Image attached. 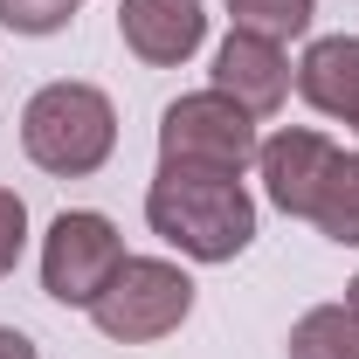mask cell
I'll return each mask as SVG.
<instances>
[{
	"label": "cell",
	"mask_w": 359,
	"mask_h": 359,
	"mask_svg": "<svg viewBox=\"0 0 359 359\" xmlns=\"http://www.w3.org/2000/svg\"><path fill=\"white\" fill-rule=\"evenodd\" d=\"M145 222H152V235H166L194 263H235L249 249V235H256V201L228 173L159 166V180L145 187Z\"/></svg>",
	"instance_id": "cell-1"
},
{
	"label": "cell",
	"mask_w": 359,
	"mask_h": 359,
	"mask_svg": "<svg viewBox=\"0 0 359 359\" xmlns=\"http://www.w3.org/2000/svg\"><path fill=\"white\" fill-rule=\"evenodd\" d=\"M21 249H28V208L14 187H0V276L21 263Z\"/></svg>",
	"instance_id": "cell-14"
},
{
	"label": "cell",
	"mask_w": 359,
	"mask_h": 359,
	"mask_svg": "<svg viewBox=\"0 0 359 359\" xmlns=\"http://www.w3.org/2000/svg\"><path fill=\"white\" fill-rule=\"evenodd\" d=\"M194 311V276L180 263H159V256H125L118 276L97 290V332L104 339H118V346H152V339H166L180 332V318Z\"/></svg>",
	"instance_id": "cell-4"
},
{
	"label": "cell",
	"mask_w": 359,
	"mask_h": 359,
	"mask_svg": "<svg viewBox=\"0 0 359 359\" xmlns=\"http://www.w3.org/2000/svg\"><path fill=\"white\" fill-rule=\"evenodd\" d=\"M311 222L325 228L332 242H359V152H339V159H332Z\"/></svg>",
	"instance_id": "cell-11"
},
{
	"label": "cell",
	"mask_w": 359,
	"mask_h": 359,
	"mask_svg": "<svg viewBox=\"0 0 359 359\" xmlns=\"http://www.w3.org/2000/svg\"><path fill=\"white\" fill-rule=\"evenodd\" d=\"M346 311L359 318V276H353V283H346Z\"/></svg>",
	"instance_id": "cell-16"
},
{
	"label": "cell",
	"mask_w": 359,
	"mask_h": 359,
	"mask_svg": "<svg viewBox=\"0 0 359 359\" xmlns=\"http://www.w3.org/2000/svg\"><path fill=\"white\" fill-rule=\"evenodd\" d=\"M228 14H235V28H249V35H269V42H290V35H304L311 28V0H228Z\"/></svg>",
	"instance_id": "cell-12"
},
{
	"label": "cell",
	"mask_w": 359,
	"mask_h": 359,
	"mask_svg": "<svg viewBox=\"0 0 359 359\" xmlns=\"http://www.w3.org/2000/svg\"><path fill=\"white\" fill-rule=\"evenodd\" d=\"M0 359H35V339L14 332V325H0Z\"/></svg>",
	"instance_id": "cell-15"
},
{
	"label": "cell",
	"mask_w": 359,
	"mask_h": 359,
	"mask_svg": "<svg viewBox=\"0 0 359 359\" xmlns=\"http://www.w3.org/2000/svg\"><path fill=\"white\" fill-rule=\"evenodd\" d=\"M290 359H359V318L346 304H318L290 325Z\"/></svg>",
	"instance_id": "cell-10"
},
{
	"label": "cell",
	"mask_w": 359,
	"mask_h": 359,
	"mask_svg": "<svg viewBox=\"0 0 359 359\" xmlns=\"http://www.w3.org/2000/svg\"><path fill=\"white\" fill-rule=\"evenodd\" d=\"M118 35H125V48L138 62L173 69L201 48L208 14H201V0H118Z\"/></svg>",
	"instance_id": "cell-7"
},
{
	"label": "cell",
	"mask_w": 359,
	"mask_h": 359,
	"mask_svg": "<svg viewBox=\"0 0 359 359\" xmlns=\"http://www.w3.org/2000/svg\"><path fill=\"white\" fill-rule=\"evenodd\" d=\"M21 145L28 159L55 180H83L111 159L118 145V111L97 83H42L21 111Z\"/></svg>",
	"instance_id": "cell-2"
},
{
	"label": "cell",
	"mask_w": 359,
	"mask_h": 359,
	"mask_svg": "<svg viewBox=\"0 0 359 359\" xmlns=\"http://www.w3.org/2000/svg\"><path fill=\"white\" fill-rule=\"evenodd\" d=\"M297 90H304V104H318L325 118H359V42L353 35H325V42L304 48V62H297Z\"/></svg>",
	"instance_id": "cell-9"
},
{
	"label": "cell",
	"mask_w": 359,
	"mask_h": 359,
	"mask_svg": "<svg viewBox=\"0 0 359 359\" xmlns=\"http://www.w3.org/2000/svg\"><path fill=\"white\" fill-rule=\"evenodd\" d=\"M215 90H222V97H235L249 118H269V111L283 104V90H290V62H283V42L235 28V35L215 48Z\"/></svg>",
	"instance_id": "cell-8"
},
{
	"label": "cell",
	"mask_w": 359,
	"mask_h": 359,
	"mask_svg": "<svg viewBox=\"0 0 359 359\" xmlns=\"http://www.w3.org/2000/svg\"><path fill=\"white\" fill-rule=\"evenodd\" d=\"M332 159H339V145H332L325 132H276V138H263V152H256L269 201H276L283 215H304V222H311L318 194H325Z\"/></svg>",
	"instance_id": "cell-6"
},
{
	"label": "cell",
	"mask_w": 359,
	"mask_h": 359,
	"mask_svg": "<svg viewBox=\"0 0 359 359\" xmlns=\"http://www.w3.org/2000/svg\"><path fill=\"white\" fill-rule=\"evenodd\" d=\"M353 125H359V118H353Z\"/></svg>",
	"instance_id": "cell-18"
},
{
	"label": "cell",
	"mask_w": 359,
	"mask_h": 359,
	"mask_svg": "<svg viewBox=\"0 0 359 359\" xmlns=\"http://www.w3.org/2000/svg\"><path fill=\"white\" fill-rule=\"evenodd\" d=\"M125 263V242H118V228L111 215H90V208H69V215H55L42 235V290L55 304H97V290L118 276Z\"/></svg>",
	"instance_id": "cell-5"
},
{
	"label": "cell",
	"mask_w": 359,
	"mask_h": 359,
	"mask_svg": "<svg viewBox=\"0 0 359 359\" xmlns=\"http://www.w3.org/2000/svg\"><path fill=\"white\" fill-rule=\"evenodd\" d=\"M69 7H83V0H69Z\"/></svg>",
	"instance_id": "cell-17"
},
{
	"label": "cell",
	"mask_w": 359,
	"mask_h": 359,
	"mask_svg": "<svg viewBox=\"0 0 359 359\" xmlns=\"http://www.w3.org/2000/svg\"><path fill=\"white\" fill-rule=\"evenodd\" d=\"M256 152H263L256 118L222 90H194V97L166 104V118H159V166H194V173L242 180L256 166Z\"/></svg>",
	"instance_id": "cell-3"
},
{
	"label": "cell",
	"mask_w": 359,
	"mask_h": 359,
	"mask_svg": "<svg viewBox=\"0 0 359 359\" xmlns=\"http://www.w3.org/2000/svg\"><path fill=\"white\" fill-rule=\"evenodd\" d=\"M69 14H76L69 0H0V21H7L14 35H55Z\"/></svg>",
	"instance_id": "cell-13"
}]
</instances>
